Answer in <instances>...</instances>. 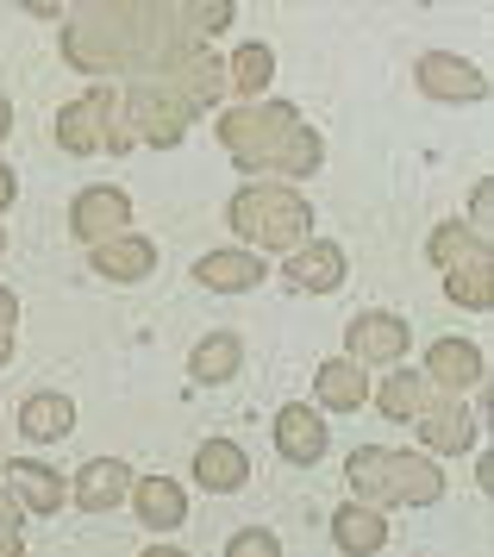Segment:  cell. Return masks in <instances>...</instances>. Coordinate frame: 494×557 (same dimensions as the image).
I'll use <instances>...</instances> for the list:
<instances>
[{
    "instance_id": "obj_1",
    "label": "cell",
    "mask_w": 494,
    "mask_h": 557,
    "mask_svg": "<svg viewBox=\"0 0 494 557\" xmlns=\"http://www.w3.org/2000/svg\"><path fill=\"white\" fill-rule=\"evenodd\" d=\"M220 145L232 151L238 170H263V176H282V182H307L313 170L325 163V145L313 126H300V113L288 101H245L232 107L220 120Z\"/></svg>"
},
{
    "instance_id": "obj_2",
    "label": "cell",
    "mask_w": 494,
    "mask_h": 557,
    "mask_svg": "<svg viewBox=\"0 0 494 557\" xmlns=\"http://www.w3.org/2000/svg\"><path fill=\"white\" fill-rule=\"evenodd\" d=\"M225 226L245 238V251H295L313 238V207L295 182H245L232 207H225Z\"/></svg>"
},
{
    "instance_id": "obj_3",
    "label": "cell",
    "mask_w": 494,
    "mask_h": 557,
    "mask_svg": "<svg viewBox=\"0 0 494 557\" xmlns=\"http://www.w3.org/2000/svg\"><path fill=\"white\" fill-rule=\"evenodd\" d=\"M345 482L357 488L350 502H370V507H432L439 495H445V476H439L432 457L388 451V445H363V451H350Z\"/></svg>"
},
{
    "instance_id": "obj_4",
    "label": "cell",
    "mask_w": 494,
    "mask_h": 557,
    "mask_svg": "<svg viewBox=\"0 0 494 557\" xmlns=\"http://www.w3.org/2000/svg\"><path fill=\"white\" fill-rule=\"evenodd\" d=\"M125 107H132V132L138 138H150V145H182V132H188V120H195V101L182 95V82H138L132 95H125Z\"/></svg>"
},
{
    "instance_id": "obj_5",
    "label": "cell",
    "mask_w": 494,
    "mask_h": 557,
    "mask_svg": "<svg viewBox=\"0 0 494 557\" xmlns=\"http://www.w3.org/2000/svg\"><path fill=\"white\" fill-rule=\"evenodd\" d=\"M113 107H120L113 82H95L82 101H70L63 113H57V145H63L70 157L113 151Z\"/></svg>"
},
{
    "instance_id": "obj_6",
    "label": "cell",
    "mask_w": 494,
    "mask_h": 557,
    "mask_svg": "<svg viewBox=\"0 0 494 557\" xmlns=\"http://www.w3.org/2000/svg\"><path fill=\"white\" fill-rule=\"evenodd\" d=\"M407 345H413V326H407L400 313H388V307H363V313L345 326V357L350 363H363V370H375V363H400Z\"/></svg>"
},
{
    "instance_id": "obj_7",
    "label": "cell",
    "mask_w": 494,
    "mask_h": 557,
    "mask_svg": "<svg viewBox=\"0 0 494 557\" xmlns=\"http://www.w3.org/2000/svg\"><path fill=\"white\" fill-rule=\"evenodd\" d=\"M113 232H132V195H125V188H113V182H88V188H75V201H70V238L100 245V238H113Z\"/></svg>"
},
{
    "instance_id": "obj_8",
    "label": "cell",
    "mask_w": 494,
    "mask_h": 557,
    "mask_svg": "<svg viewBox=\"0 0 494 557\" xmlns=\"http://www.w3.org/2000/svg\"><path fill=\"white\" fill-rule=\"evenodd\" d=\"M413 82H420L425 101H450V107L489 101V76H482L476 63H464V57H450V51H425L420 63H413Z\"/></svg>"
},
{
    "instance_id": "obj_9",
    "label": "cell",
    "mask_w": 494,
    "mask_h": 557,
    "mask_svg": "<svg viewBox=\"0 0 494 557\" xmlns=\"http://www.w3.org/2000/svg\"><path fill=\"white\" fill-rule=\"evenodd\" d=\"M275 451L288 463H320L332 451V426L313 401H282L275 407Z\"/></svg>"
},
{
    "instance_id": "obj_10",
    "label": "cell",
    "mask_w": 494,
    "mask_h": 557,
    "mask_svg": "<svg viewBox=\"0 0 494 557\" xmlns=\"http://www.w3.org/2000/svg\"><path fill=\"white\" fill-rule=\"evenodd\" d=\"M413 426H420V438L432 445V451H445V457H464V451L482 445V420L464 413V395H450V388H439V401L425 407Z\"/></svg>"
},
{
    "instance_id": "obj_11",
    "label": "cell",
    "mask_w": 494,
    "mask_h": 557,
    "mask_svg": "<svg viewBox=\"0 0 494 557\" xmlns=\"http://www.w3.org/2000/svg\"><path fill=\"white\" fill-rule=\"evenodd\" d=\"M132 476H138V470H132L125 457H88L70 476V502L82 507V513H113V507L132 495Z\"/></svg>"
},
{
    "instance_id": "obj_12",
    "label": "cell",
    "mask_w": 494,
    "mask_h": 557,
    "mask_svg": "<svg viewBox=\"0 0 494 557\" xmlns=\"http://www.w3.org/2000/svg\"><path fill=\"white\" fill-rule=\"evenodd\" d=\"M195 282L213 288V295H245L257 282H270V257L245 251V245H220V251L195 257Z\"/></svg>"
},
{
    "instance_id": "obj_13",
    "label": "cell",
    "mask_w": 494,
    "mask_h": 557,
    "mask_svg": "<svg viewBox=\"0 0 494 557\" xmlns=\"http://www.w3.org/2000/svg\"><path fill=\"white\" fill-rule=\"evenodd\" d=\"M282 276L300 295H332V288H345V251L332 238H307V245H295L282 257Z\"/></svg>"
},
{
    "instance_id": "obj_14",
    "label": "cell",
    "mask_w": 494,
    "mask_h": 557,
    "mask_svg": "<svg viewBox=\"0 0 494 557\" xmlns=\"http://www.w3.org/2000/svg\"><path fill=\"white\" fill-rule=\"evenodd\" d=\"M88 270L100 282H145L157 270V245H150L145 232H113V238L88 245Z\"/></svg>"
},
{
    "instance_id": "obj_15",
    "label": "cell",
    "mask_w": 494,
    "mask_h": 557,
    "mask_svg": "<svg viewBox=\"0 0 494 557\" xmlns=\"http://www.w3.org/2000/svg\"><path fill=\"white\" fill-rule=\"evenodd\" d=\"M0 476L13 488V502L32 507V513H63V502H70V482L38 457H0Z\"/></svg>"
},
{
    "instance_id": "obj_16",
    "label": "cell",
    "mask_w": 494,
    "mask_h": 557,
    "mask_svg": "<svg viewBox=\"0 0 494 557\" xmlns=\"http://www.w3.org/2000/svg\"><path fill=\"white\" fill-rule=\"evenodd\" d=\"M425 376L439 382V388H450V395H464V388L489 382V357L470 338H432L425 345Z\"/></svg>"
},
{
    "instance_id": "obj_17",
    "label": "cell",
    "mask_w": 494,
    "mask_h": 557,
    "mask_svg": "<svg viewBox=\"0 0 494 557\" xmlns=\"http://www.w3.org/2000/svg\"><path fill=\"white\" fill-rule=\"evenodd\" d=\"M313 401H320V413H357L370 401V370L350 357H325L313 370Z\"/></svg>"
},
{
    "instance_id": "obj_18",
    "label": "cell",
    "mask_w": 494,
    "mask_h": 557,
    "mask_svg": "<svg viewBox=\"0 0 494 557\" xmlns=\"http://www.w3.org/2000/svg\"><path fill=\"white\" fill-rule=\"evenodd\" d=\"M195 482L207 495H238L250 482V457L245 445H232V438H200L195 445Z\"/></svg>"
},
{
    "instance_id": "obj_19",
    "label": "cell",
    "mask_w": 494,
    "mask_h": 557,
    "mask_svg": "<svg viewBox=\"0 0 494 557\" xmlns=\"http://www.w3.org/2000/svg\"><path fill=\"white\" fill-rule=\"evenodd\" d=\"M125 502L138 507V520L150 532H175L188 520V495H182V482L175 476H132V495Z\"/></svg>"
},
{
    "instance_id": "obj_20",
    "label": "cell",
    "mask_w": 494,
    "mask_h": 557,
    "mask_svg": "<svg viewBox=\"0 0 494 557\" xmlns=\"http://www.w3.org/2000/svg\"><path fill=\"white\" fill-rule=\"evenodd\" d=\"M70 432H75V401L63 395V388H38V395L20 401V438L57 445V438H70Z\"/></svg>"
},
{
    "instance_id": "obj_21",
    "label": "cell",
    "mask_w": 494,
    "mask_h": 557,
    "mask_svg": "<svg viewBox=\"0 0 494 557\" xmlns=\"http://www.w3.org/2000/svg\"><path fill=\"white\" fill-rule=\"evenodd\" d=\"M332 545H338L345 557H375L382 545H388V520H382V507L345 502L338 513H332Z\"/></svg>"
},
{
    "instance_id": "obj_22",
    "label": "cell",
    "mask_w": 494,
    "mask_h": 557,
    "mask_svg": "<svg viewBox=\"0 0 494 557\" xmlns=\"http://www.w3.org/2000/svg\"><path fill=\"white\" fill-rule=\"evenodd\" d=\"M370 401L382 407L388 420H420L425 407L439 401V382L425 376V370H395L382 388H370Z\"/></svg>"
},
{
    "instance_id": "obj_23",
    "label": "cell",
    "mask_w": 494,
    "mask_h": 557,
    "mask_svg": "<svg viewBox=\"0 0 494 557\" xmlns=\"http://www.w3.org/2000/svg\"><path fill=\"white\" fill-rule=\"evenodd\" d=\"M238 363H245V345H238V332H207L195 351H188V382H232L238 376Z\"/></svg>"
},
{
    "instance_id": "obj_24",
    "label": "cell",
    "mask_w": 494,
    "mask_h": 557,
    "mask_svg": "<svg viewBox=\"0 0 494 557\" xmlns=\"http://www.w3.org/2000/svg\"><path fill=\"white\" fill-rule=\"evenodd\" d=\"M275 82V51L270 45H238L232 63H225V88H238L245 101H263Z\"/></svg>"
},
{
    "instance_id": "obj_25",
    "label": "cell",
    "mask_w": 494,
    "mask_h": 557,
    "mask_svg": "<svg viewBox=\"0 0 494 557\" xmlns=\"http://www.w3.org/2000/svg\"><path fill=\"white\" fill-rule=\"evenodd\" d=\"M432 263L439 270H464V263H494L489 257V238L470 226H439L432 232Z\"/></svg>"
},
{
    "instance_id": "obj_26",
    "label": "cell",
    "mask_w": 494,
    "mask_h": 557,
    "mask_svg": "<svg viewBox=\"0 0 494 557\" xmlns=\"http://www.w3.org/2000/svg\"><path fill=\"white\" fill-rule=\"evenodd\" d=\"M489 276H494V263H464V270H445V295L457 307H470V313H489V301H494Z\"/></svg>"
},
{
    "instance_id": "obj_27",
    "label": "cell",
    "mask_w": 494,
    "mask_h": 557,
    "mask_svg": "<svg viewBox=\"0 0 494 557\" xmlns=\"http://www.w3.org/2000/svg\"><path fill=\"white\" fill-rule=\"evenodd\" d=\"M232 20H238V0H188V38H220V32H232Z\"/></svg>"
},
{
    "instance_id": "obj_28",
    "label": "cell",
    "mask_w": 494,
    "mask_h": 557,
    "mask_svg": "<svg viewBox=\"0 0 494 557\" xmlns=\"http://www.w3.org/2000/svg\"><path fill=\"white\" fill-rule=\"evenodd\" d=\"M225 557H282V539L270 527H238L225 539Z\"/></svg>"
},
{
    "instance_id": "obj_29",
    "label": "cell",
    "mask_w": 494,
    "mask_h": 557,
    "mask_svg": "<svg viewBox=\"0 0 494 557\" xmlns=\"http://www.w3.org/2000/svg\"><path fill=\"white\" fill-rule=\"evenodd\" d=\"M25 539H20V502H13V488L0 482V557H20Z\"/></svg>"
},
{
    "instance_id": "obj_30",
    "label": "cell",
    "mask_w": 494,
    "mask_h": 557,
    "mask_svg": "<svg viewBox=\"0 0 494 557\" xmlns=\"http://www.w3.org/2000/svg\"><path fill=\"white\" fill-rule=\"evenodd\" d=\"M470 220H476L470 232H482V238H489V226H494V182H489V176L476 182V195H470Z\"/></svg>"
},
{
    "instance_id": "obj_31",
    "label": "cell",
    "mask_w": 494,
    "mask_h": 557,
    "mask_svg": "<svg viewBox=\"0 0 494 557\" xmlns=\"http://www.w3.org/2000/svg\"><path fill=\"white\" fill-rule=\"evenodd\" d=\"M7 357H13V326L0 320V363H7Z\"/></svg>"
},
{
    "instance_id": "obj_32",
    "label": "cell",
    "mask_w": 494,
    "mask_h": 557,
    "mask_svg": "<svg viewBox=\"0 0 494 557\" xmlns=\"http://www.w3.org/2000/svg\"><path fill=\"white\" fill-rule=\"evenodd\" d=\"M138 557H188L182 545H150V552H138Z\"/></svg>"
},
{
    "instance_id": "obj_33",
    "label": "cell",
    "mask_w": 494,
    "mask_h": 557,
    "mask_svg": "<svg viewBox=\"0 0 494 557\" xmlns=\"http://www.w3.org/2000/svg\"><path fill=\"white\" fill-rule=\"evenodd\" d=\"M13 201V170H0V207Z\"/></svg>"
},
{
    "instance_id": "obj_34",
    "label": "cell",
    "mask_w": 494,
    "mask_h": 557,
    "mask_svg": "<svg viewBox=\"0 0 494 557\" xmlns=\"http://www.w3.org/2000/svg\"><path fill=\"white\" fill-rule=\"evenodd\" d=\"M7 126H13V107L0 101V132H7Z\"/></svg>"
}]
</instances>
